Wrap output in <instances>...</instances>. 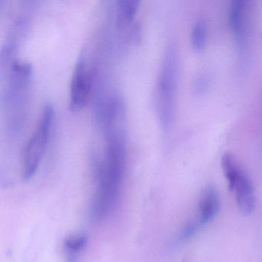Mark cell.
Here are the masks:
<instances>
[{"label": "cell", "mask_w": 262, "mask_h": 262, "mask_svg": "<svg viewBox=\"0 0 262 262\" xmlns=\"http://www.w3.org/2000/svg\"><path fill=\"white\" fill-rule=\"evenodd\" d=\"M119 126L105 130L107 145L104 159L95 158L92 172L96 184L90 214L95 222H100L110 215L120 195L125 170V141Z\"/></svg>", "instance_id": "cell-1"}, {"label": "cell", "mask_w": 262, "mask_h": 262, "mask_svg": "<svg viewBox=\"0 0 262 262\" xmlns=\"http://www.w3.org/2000/svg\"><path fill=\"white\" fill-rule=\"evenodd\" d=\"M179 81V55L174 46L165 50L158 79L156 105L159 122L164 130L174 122Z\"/></svg>", "instance_id": "cell-2"}, {"label": "cell", "mask_w": 262, "mask_h": 262, "mask_svg": "<svg viewBox=\"0 0 262 262\" xmlns=\"http://www.w3.org/2000/svg\"><path fill=\"white\" fill-rule=\"evenodd\" d=\"M54 110L53 105H44L39 122L24 148L22 156L23 177L25 180L31 179L37 171L45 151L52 124Z\"/></svg>", "instance_id": "cell-3"}, {"label": "cell", "mask_w": 262, "mask_h": 262, "mask_svg": "<svg viewBox=\"0 0 262 262\" xmlns=\"http://www.w3.org/2000/svg\"><path fill=\"white\" fill-rule=\"evenodd\" d=\"M221 165L228 181V188L234 193L239 209L243 214H251L255 208V195L249 176L231 153L226 152L222 156Z\"/></svg>", "instance_id": "cell-4"}, {"label": "cell", "mask_w": 262, "mask_h": 262, "mask_svg": "<svg viewBox=\"0 0 262 262\" xmlns=\"http://www.w3.org/2000/svg\"><path fill=\"white\" fill-rule=\"evenodd\" d=\"M93 73L81 54L76 62L70 91V106L73 111L82 110L86 105L91 95Z\"/></svg>", "instance_id": "cell-5"}, {"label": "cell", "mask_w": 262, "mask_h": 262, "mask_svg": "<svg viewBox=\"0 0 262 262\" xmlns=\"http://www.w3.org/2000/svg\"><path fill=\"white\" fill-rule=\"evenodd\" d=\"M248 7L246 0H234L228 10V23L238 47L244 48L248 39Z\"/></svg>", "instance_id": "cell-6"}, {"label": "cell", "mask_w": 262, "mask_h": 262, "mask_svg": "<svg viewBox=\"0 0 262 262\" xmlns=\"http://www.w3.org/2000/svg\"><path fill=\"white\" fill-rule=\"evenodd\" d=\"M220 206V195L217 188L213 185L205 187L201 194L196 220L202 227L209 223L219 214Z\"/></svg>", "instance_id": "cell-7"}, {"label": "cell", "mask_w": 262, "mask_h": 262, "mask_svg": "<svg viewBox=\"0 0 262 262\" xmlns=\"http://www.w3.org/2000/svg\"><path fill=\"white\" fill-rule=\"evenodd\" d=\"M140 2L138 0H120L116 12V24L119 29H125L130 25L137 13Z\"/></svg>", "instance_id": "cell-8"}, {"label": "cell", "mask_w": 262, "mask_h": 262, "mask_svg": "<svg viewBox=\"0 0 262 262\" xmlns=\"http://www.w3.org/2000/svg\"><path fill=\"white\" fill-rule=\"evenodd\" d=\"M88 242L85 234L69 236L63 242L64 255L66 262H79V256Z\"/></svg>", "instance_id": "cell-9"}, {"label": "cell", "mask_w": 262, "mask_h": 262, "mask_svg": "<svg viewBox=\"0 0 262 262\" xmlns=\"http://www.w3.org/2000/svg\"><path fill=\"white\" fill-rule=\"evenodd\" d=\"M191 43L195 51L205 49L208 39V26L204 19H201L193 24L191 30Z\"/></svg>", "instance_id": "cell-10"}, {"label": "cell", "mask_w": 262, "mask_h": 262, "mask_svg": "<svg viewBox=\"0 0 262 262\" xmlns=\"http://www.w3.org/2000/svg\"><path fill=\"white\" fill-rule=\"evenodd\" d=\"M201 228H202V225L199 223L196 219L188 222L181 231L179 236V240L183 242V241L191 238Z\"/></svg>", "instance_id": "cell-11"}]
</instances>
